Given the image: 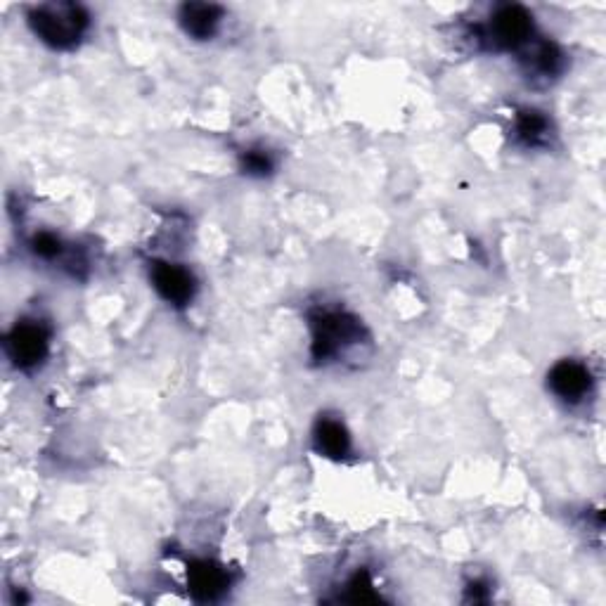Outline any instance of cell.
Instances as JSON below:
<instances>
[{
  "label": "cell",
  "instance_id": "obj_1",
  "mask_svg": "<svg viewBox=\"0 0 606 606\" xmlns=\"http://www.w3.org/2000/svg\"><path fill=\"white\" fill-rule=\"evenodd\" d=\"M29 24L34 34L48 43L50 48L69 50L81 41L83 31L88 29V12L81 5H41L29 15Z\"/></svg>",
  "mask_w": 606,
  "mask_h": 606
},
{
  "label": "cell",
  "instance_id": "obj_2",
  "mask_svg": "<svg viewBox=\"0 0 606 606\" xmlns=\"http://www.w3.org/2000/svg\"><path fill=\"white\" fill-rule=\"evenodd\" d=\"M8 353L19 367H34L48 356V332L38 322H19L8 337Z\"/></svg>",
  "mask_w": 606,
  "mask_h": 606
},
{
  "label": "cell",
  "instance_id": "obj_3",
  "mask_svg": "<svg viewBox=\"0 0 606 606\" xmlns=\"http://www.w3.org/2000/svg\"><path fill=\"white\" fill-rule=\"evenodd\" d=\"M533 34V17L521 5H505L491 19V38L500 48H519Z\"/></svg>",
  "mask_w": 606,
  "mask_h": 606
},
{
  "label": "cell",
  "instance_id": "obj_4",
  "mask_svg": "<svg viewBox=\"0 0 606 606\" xmlns=\"http://www.w3.org/2000/svg\"><path fill=\"white\" fill-rule=\"evenodd\" d=\"M315 356L330 358L341 346L351 344V339L358 334L356 322L348 315L325 313L315 320Z\"/></svg>",
  "mask_w": 606,
  "mask_h": 606
},
{
  "label": "cell",
  "instance_id": "obj_5",
  "mask_svg": "<svg viewBox=\"0 0 606 606\" xmlns=\"http://www.w3.org/2000/svg\"><path fill=\"white\" fill-rule=\"evenodd\" d=\"M152 285L173 306H185L195 296V280L176 263L157 261L152 266Z\"/></svg>",
  "mask_w": 606,
  "mask_h": 606
},
{
  "label": "cell",
  "instance_id": "obj_6",
  "mask_svg": "<svg viewBox=\"0 0 606 606\" xmlns=\"http://www.w3.org/2000/svg\"><path fill=\"white\" fill-rule=\"evenodd\" d=\"M547 382H550V389L557 393L562 401L578 403L590 393L592 377L585 365L576 363V360H564V363L552 367Z\"/></svg>",
  "mask_w": 606,
  "mask_h": 606
},
{
  "label": "cell",
  "instance_id": "obj_7",
  "mask_svg": "<svg viewBox=\"0 0 606 606\" xmlns=\"http://www.w3.org/2000/svg\"><path fill=\"white\" fill-rule=\"evenodd\" d=\"M180 24H183L185 34L197 38V41H206L216 34L218 24L223 19V10L211 3H185L180 8Z\"/></svg>",
  "mask_w": 606,
  "mask_h": 606
},
{
  "label": "cell",
  "instance_id": "obj_8",
  "mask_svg": "<svg viewBox=\"0 0 606 606\" xmlns=\"http://www.w3.org/2000/svg\"><path fill=\"white\" fill-rule=\"evenodd\" d=\"M188 583L192 595L202 599V602H209V599H216L225 590L228 576L214 562H195L188 571Z\"/></svg>",
  "mask_w": 606,
  "mask_h": 606
},
{
  "label": "cell",
  "instance_id": "obj_9",
  "mask_svg": "<svg viewBox=\"0 0 606 606\" xmlns=\"http://www.w3.org/2000/svg\"><path fill=\"white\" fill-rule=\"evenodd\" d=\"M315 448L320 450L325 457H332V460H341L351 448V438H348V431L337 419H320L318 427H315Z\"/></svg>",
  "mask_w": 606,
  "mask_h": 606
},
{
  "label": "cell",
  "instance_id": "obj_10",
  "mask_svg": "<svg viewBox=\"0 0 606 606\" xmlns=\"http://www.w3.org/2000/svg\"><path fill=\"white\" fill-rule=\"evenodd\" d=\"M517 133L528 145L540 143L547 135V119L540 112H521L517 119Z\"/></svg>",
  "mask_w": 606,
  "mask_h": 606
},
{
  "label": "cell",
  "instance_id": "obj_11",
  "mask_svg": "<svg viewBox=\"0 0 606 606\" xmlns=\"http://www.w3.org/2000/svg\"><path fill=\"white\" fill-rule=\"evenodd\" d=\"M528 62L533 64L538 72L543 74H554L559 69V64H562V55H559V50L554 48L552 43H538L531 50V57H528Z\"/></svg>",
  "mask_w": 606,
  "mask_h": 606
},
{
  "label": "cell",
  "instance_id": "obj_12",
  "mask_svg": "<svg viewBox=\"0 0 606 606\" xmlns=\"http://www.w3.org/2000/svg\"><path fill=\"white\" fill-rule=\"evenodd\" d=\"M348 592H351L353 602H375L377 599L375 590H372L370 578H367V573H358V576L351 580V585H348Z\"/></svg>",
  "mask_w": 606,
  "mask_h": 606
},
{
  "label": "cell",
  "instance_id": "obj_13",
  "mask_svg": "<svg viewBox=\"0 0 606 606\" xmlns=\"http://www.w3.org/2000/svg\"><path fill=\"white\" fill-rule=\"evenodd\" d=\"M34 251L38 256H43V259H55L62 251V244L50 232H41V235L34 237Z\"/></svg>",
  "mask_w": 606,
  "mask_h": 606
},
{
  "label": "cell",
  "instance_id": "obj_14",
  "mask_svg": "<svg viewBox=\"0 0 606 606\" xmlns=\"http://www.w3.org/2000/svg\"><path fill=\"white\" fill-rule=\"evenodd\" d=\"M244 166H247L249 173L263 176V173L270 171V159L263 152H249L247 157H244Z\"/></svg>",
  "mask_w": 606,
  "mask_h": 606
}]
</instances>
